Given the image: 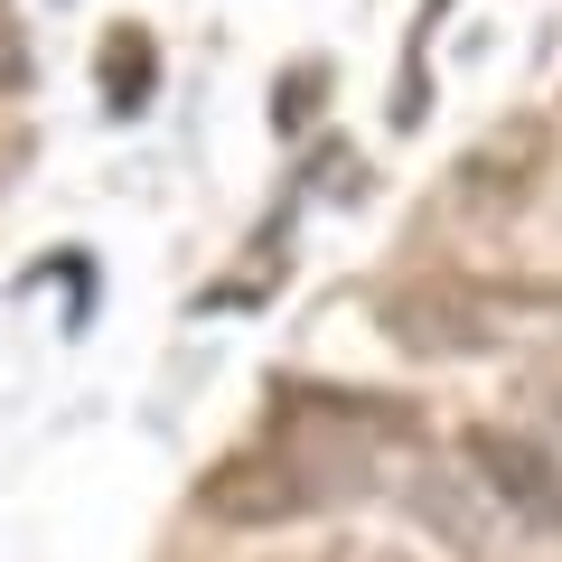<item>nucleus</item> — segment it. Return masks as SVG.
<instances>
[{"instance_id":"1","label":"nucleus","mask_w":562,"mask_h":562,"mask_svg":"<svg viewBox=\"0 0 562 562\" xmlns=\"http://www.w3.org/2000/svg\"><path fill=\"white\" fill-rule=\"evenodd\" d=\"M375 479H384V460H375L366 431L281 413L254 450H235L225 469H206L198 506H206L216 525H301V516H319V506L366 497Z\"/></svg>"},{"instance_id":"2","label":"nucleus","mask_w":562,"mask_h":562,"mask_svg":"<svg viewBox=\"0 0 562 562\" xmlns=\"http://www.w3.org/2000/svg\"><path fill=\"white\" fill-rule=\"evenodd\" d=\"M543 301H516V291H487V281H403V291H384L375 301V328L403 347V357H431V366H460V357H497L506 328L535 319Z\"/></svg>"},{"instance_id":"3","label":"nucleus","mask_w":562,"mask_h":562,"mask_svg":"<svg viewBox=\"0 0 562 562\" xmlns=\"http://www.w3.org/2000/svg\"><path fill=\"white\" fill-rule=\"evenodd\" d=\"M469 469L487 479V506L525 525H562V460L525 431H469Z\"/></svg>"},{"instance_id":"4","label":"nucleus","mask_w":562,"mask_h":562,"mask_svg":"<svg viewBox=\"0 0 562 562\" xmlns=\"http://www.w3.org/2000/svg\"><path fill=\"white\" fill-rule=\"evenodd\" d=\"M535 179H543V132L535 122H506V132H487L479 150L460 160V179H450V198H460V216H516L525 198H535Z\"/></svg>"},{"instance_id":"5","label":"nucleus","mask_w":562,"mask_h":562,"mask_svg":"<svg viewBox=\"0 0 562 562\" xmlns=\"http://www.w3.org/2000/svg\"><path fill=\"white\" fill-rule=\"evenodd\" d=\"M29 85V29H20V10L0 0V94H20Z\"/></svg>"},{"instance_id":"6","label":"nucleus","mask_w":562,"mask_h":562,"mask_svg":"<svg viewBox=\"0 0 562 562\" xmlns=\"http://www.w3.org/2000/svg\"><path fill=\"white\" fill-rule=\"evenodd\" d=\"M525 403H535V413H553V422H562V347H553V357L535 366V375H525Z\"/></svg>"},{"instance_id":"7","label":"nucleus","mask_w":562,"mask_h":562,"mask_svg":"<svg viewBox=\"0 0 562 562\" xmlns=\"http://www.w3.org/2000/svg\"><path fill=\"white\" fill-rule=\"evenodd\" d=\"M113 57H122V66H113V94L140 103V57H150V47H140V38H113Z\"/></svg>"},{"instance_id":"8","label":"nucleus","mask_w":562,"mask_h":562,"mask_svg":"<svg viewBox=\"0 0 562 562\" xmlns=\"http://www.w3.org/2000/svg\"><path fill=\"white\" fill-rule=\"evenodd\" d=\"M319 562H413V553H394V543H328Z\"/></svg>"}]
</instances>
